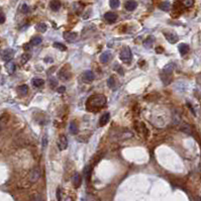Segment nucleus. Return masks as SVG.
<instances>
[{
  "label": "nucleus",
  "instance_id": "nucleus-1",
  "mask_svg": "<svg viewBox=\"0 0 201 201\" xmlns=\"http://www.w3.org/2000/svg\"><path fill=\"white\" fill-rule=\"evenodd\" d=\"M106 97L102 94H99V95H93L88 99L87 101V108L90 110H93L94 108L95 109H99V108L103 107L106 104Z\"/></svg>",
  "mask_w": 201,
  "mask_h": 201
},
{
  "label": "nucleus",
  "instance_id": "nucleus-2",
  "mask_svg": "<svg viewBox=\"0 0 201 201\" xmlns=\"http://www.w3.org/2000/svg\"><path fill=\"white\" fill-rule=\"evenodd\" d=\"M172 73H173V65H166L161 73V79L163 81L164 85H169L172 81Z\"/></svg>",
  "mask_w": 201,
  "mask_h": 201
},
{
  "label": "nucleus",
  "instance_id": "nucleus-3",
  "mask_svg": "<svg viewBox=\"0 0 201 201\" xmlns=\"http://www.w3.org/2000/svg\"><path fill=\"white\" fill-rule=\"evenodd\" d=\"M132 59V54L130 49L126 48L120 52V60L123 63H130Z\"/></svg>",
  "mask_w": 201,
  "mask_h": 201
},
{
  "label": "nucleus",
  "instance_id": "nucleus-4",
  "mask_svg": "<svg viewBox=\"0 0 201 201\" xmlns=\"http://www.w3.org/2000/svg\"><path fill=\"white\" fill-rule=\"evenodd\" d=\"M40 170L38 169V168H34V169H32V171L29 172V174H28V180H29V182H32V183H36V182L38 181V179L40 178Z\"/></svg>",
  "mask_w": 201,
  "mask_h": 201
},
{
  "label": "nucleus",
  "instance_id": "nucleus-5",
  "mask_svg": "<svg viewBox=\"0 0 201 201\" xmlns=\"http://www.w3.org/2000/svg\"><path fill=\"white\" fill-rule=\"evenodd\" d=\"M94 78H95V76H94L93 72L90 71V70H87V71H85L82 74V80H83V82H85V83H90V82H92L94 80Z\"/></svg>",
  "mask_w": 201,
  "mask_h": 201
},
{
  "label": "nucleus",
  "instance_id": "nucleus-6",
  "mask_svg": "<svg viewBox=\"0 0 201 201\" xmlns=\"http://www.w3.org/2000/svg\"><path fill=\"white\" fill-rule=\"evenodd\" d=\"M14 52L12 49H6V50L2 51L1 53V58L3 59L4 61H8L9 62L12 58H13Z\"/></svg>",
  "mask_w": 201,
  "mask_h": 201
},
{
  "label": "nucleus",
  "instance_id": "nucleus-7",
  "mask_svg": "<svg viewBox=\"0 0 201 201\" xmlns=\"http://www.w3.org/2000/svg\"><path fill=\"white\" fill-rule=\"evenodd\" d=\"M58 147L61 151H64V150L67 149L68 147V139H67V137L65 134H61L60 137H59V141H58Z\"/></svg>",
  "mask_w": 201,
  "mask_h": 201
},
{
  "label": "nucleus",
  "instance_id": "nucleus-8",
  "mask_svg": "<svg viewBox=\"0 0 201 201\" xmlns=\"http://www.w3.org/2000/svg\"><path fill=\"white\" fill-rule=\"evenodd\" d=\"M71 76H72L71 72H70L66 67L62 68V69L60 70V72H59V77H60V79L64 80V81L65 80H69L70 78H71Z\"/></svg>",
  "mask_w": 201,
  "mask_h": 201
},
{
  "label": "nucleus",
  "instance_id": "nucleus-9",
  "mask_svg": "<svg viewBox=\"0 0 201 201\" xmlns=\"http://www.w3.org/2000/svg\"><path fill=\"white\" fill-rule=\"evenodd\" d=\"M164 36L167 38L168 42L171 43V44H175V43H177L178 40H179L178 36L176 34H174V32H164Z\"/></svg>",
  "mask_w": 201,
  "mask_h": 201
},
{
  "label": "nucleus",
  "instance_id": "nucleus-10",
  "mask_svg": "<svg viewBox=\"0 0 201 201\" xmlns=\"http://www.w3.org/2000/svg\"><path fill=\"white\" fill-rule=\"evenodd\" d=\"M104 18L109 23H113L117 19V14H115L114 12H106L105 15H104Z\"/></svg>",
  "mask_w": 201,
  "mask_h": 201
},
{
  "label": "nucleus",
  "instance_id": "nucleus-11",
  "mask_svg": "<svg viewBox=\"0 0 201 201\" xmlns=\"http://www.w3.org/2000/svg\"><path fill=\"white\" fill-rule=\"evenodd\" d=\"M111 58H112V55H111V53L110 52H104L103 54L100 56V62L101 63H103V64H106V63H108L109 62L110 60H111Z\"/></svg>",
  "mask_w": 201,
  "mask_h": 201
},
{
  "label": "nucleus",
  "instance_id": "nucleus-12",
  "mask_svg": "<svg viewBox=\"0 0 201 201\" xmlns=\"http://www.w3.org/2000/svg\"><path fill=\"white\" fill-rule=\"evenodd\" d=\"M64 38L69 43H73L74 40L77 38V34L76 32H67L64 34Z\"/></svg>",
  "mask_w": 201,
  "mask_h": 201
},
{
  "label": "nucleus",
  "instance_id": "nucleus-13",
  "mask_svg": "<svg viewBox=\"0 0 201 201\" xmlns=\"http://www.w3.org/2000/svg\"><path fill=\"white\" fill-rule=\"evenodd\" d=\"M137 3L134 0H128V1L126 2V4H124V7H126V9L128 10V11H132V10H134L135 8H137Z\"/></svg>",
  "mask_w": 201,
  "mask_h": 201
},
{
  "label": "nucleus",
  "instance_id": "nucleus-14",
  "mask_svg": "<svg viewBox=\"0 0 201 201\" xmlns=\"http://www.w3.org/2000/svg\"><path fill=\"white\" fill-rule=\"evenodd\" d=\"M81 183H82V178L80 176L79 173H75L73 177V185L75 188H79L81 186Z\"/></svg>",
  "mask_w": 201,
  "mask_h": 201
},
{
  "label": "nucleus",
  "instance_id": "nucleus-15",
  "mask_svg": "<svg viewBox=\"0 0 201 201\" xmlns=\"http://www.w3.org/2000/svg\"><path fill=\"white\" fill-rule=\"evenodd\" d=\"M61 7V2L59 0H52L50 3V8L53 11H58Z\"/></svg>",
  "mask_w": 201,
  "mask_h": 201
},
{
  "label": "nucleus",
  "instance_id": "nucleus-16",
  "mask_svg": "<svg viewBox=\"0 0 201 201\" xmlns=\"http://www.w3.org/2000/svg\"><path fill=\"white\" fill-rule=\"evenodd\" d=\"M109 118H110V114L108 113V112H106V113L102 114V116H101V117H100V120H99V122H100V126H105V124L107 123L108 121H109Z\"/></svg>",
  "mask_w": 201,
  "mask_h": 201
},
{
  "label": "nucleus",
  "instance_id": "nucleus-17",
  "mask_svg": "<svg viewBox=\"0 0 201 201\" xmlns=\"http://www.w3.org/2000/svg\"><path fill=\"white\" fill-rule=\"evenodd\" d=\"M5 68H6V71H7L9 74H13L14 71H15V69H16V66L13 62L9 61V62H7V64L5 65Z\"/></svg>",
  "mask_w": 201,
  "mask_h": 201
},
{
  "label": "nucleus",
  "instance_id": "nucleus-18",
  "mask_svg": "<svg viewBox=\"0 0 201 201\" xmlns=\"http://www.w3.org/2000/svg\"><path fill=\"white\" fill-rule=\"evenodd\" d=\"M178 50H179V53L182 55V56H184V55H186L188 53V51H189V47H188V45L186 44H180L179 47H178Z\"/></svg>",
  "mask_w": 201,
  "mask_h": 201
},
{
  "label": "nucleus",
  "instance_id": "nucleus-19",
  "mask_svg": "<svg viewBox=\"0 0 201 201\" xmlns=\"http://www.w3.org/2000/svg\"><path fill=\"white\" fill-rule=\"evenodd\" d=\"M79 132V128H78V124L75 121H72L70 123V132L72 134H77Z\"/></svg>",
  "mask_w": 201,
  "mask_h": 201
},
{
  "label": "nucleus",
  "instance_id": "nucleus-20",
  "mask_svg": "<svg viewBox=\"0 0 201 201\" xmlns=\"http://www.w3.org/2000/svg\"><path fill=\"white\" fill-rule=\"evenodd\" d=\"M27 91H28V87L26 85H20L19 87L17 88V93L21 96H24L27 94Z\"/></svg>",
  "mask_w": 201,
  "mask_h": 201
},
{
  "label": "nucleus",
  "instance_id": "nucleus-21",
  "mask_svg": "<svg viewBox=\"0 0 201 201\" xmlns=\"http://www.w3.org/2000/svg\"><path fill=\"white\" fill-rule=\"evenodd\" d=\"M132 137V134L128 130H124L123 132H120L119 135H118V139H130Z\"/></svg>",
  "mask_w": 201,
  "mask_h": 201
},
{
  "label": "nucleus",
  "instance_id": "nucleus-22",
  "mask_svg": "<svg viewBox=\"0 0 201 201\" xmlns=\"http://www.w3.org/2000/svg\"><path fill=\"white\" fill-rule=\"evenodd\" d=\"M45 81L43 79H40V78H34V79H32V85L34 86V87L38 88V87H42L43 85H44Z\"/></svg>",
  "mask_w": 201,
  "mask_h": 201
},
{
  "label": "nucleus",
  "instance_id": "nucleus-23",
  "mask_svg": "<svg viewBox=\"0 0 201 201\" xmlns=\"http://www.w3.org/2000/svg\"><path fill=\"white\" fill-rule=\"evenodd\" d=\"M160 9L164 10V11H168V10L171 8V3L169 1H163L161 4H160Z\"/></svg>",
  "mask_w": 201,
  "mask_h": 201
},
{
  "label": "nucleus",
  "instance_id": "nucleus-24",
  "mask_svg": "<svg viewBox=\"0 0 201 201\" xmlns=\"http://www.w3.org/2000/svg\"><path fill=\"white\" fill-rule=\"evenodd\" d=\"M154 42H155V38H154L153 36H149V38H147V40H145V42H143V46H145V48L150 49L152 46H153Z\"/></svg>",
  "mask_w": 201,
  "mask_h": 201
},
{
  "label": "nucleus",
  "instance_id": "nucleus-25",
  "mask_svg": "<svg viewBox=\"0 0 201 201\" xmlns=\"http://www.w3.org/2000/svg\"><path fill=\"white\" fill-rule=\"evenodd\" d=\"M42 42H43L42 36H34V38H32V40H30V44H32V46H38V45H40Z\"/></svg>",
  "mask_w": 201,
  "mask_h": 201
},
{
  "label": "nucleus",
  "instance_id": "nucleus-26",
  "mask_svg": "<svg viewBox=\"0 0 201 201\" xmlns=\"http://www.w3.org/2000/svg\"><path fill=\"white\" fill-rule=\"evenodd\" d=\"M91 170H92L91 166H86L85 169H84V176H85L86 180H89L90 177H91Z\"/></svg>",
  "mask_w": 201,
  "mask_h": 201
},
{
  "label": "nucleus",
  "instance_id": "nucleus-27",
  "mask_svg": "<svg viewBox=\"0 0 201 201\" xmlns=\"http://www.w3.org/2000/svg\"><path fill=\"white\" fill-rule=\"evenodd\" d=\"M181 130L182 132H186V134H191V128H190V126L189 124H187V123H183L181 126Z\"/></svg>",
  "mask_w": 201,
  "mask_h": 201
},
{
  "label": "nucleus",
  "instance_id": "nucleus-28",
  "mask_svg": "<svg viewBox=\"0 0 201 201\" xmlns=\"http://www.w3.org/2000/svg\"><path fill=\"white\" fill-rule=\"evenodd\" d=\"M173 122L175 124H180V123H181V117H180V115L176 111L174 112V114H173Z\"/></svg>",
  "mask_w": 201,
  "mask_h": 201
},
{
  "label": "nucleus",
  "instance_id": "nucleus-29",
  "mask_svg": "<svg viewBox=\"0 0 201 201\" xmlns=\"http://www.w3.org/2000/svg\"><path fill=\"white\" fill-rule=\"evenodd\" d=\"M36 30L40 32H45L47 30L46 23H38V25H36Z\"/></svg>",
  "mask_w": 201,
  "mask_h": 201
},
{
  "label": "nucleus",
  "instance_id": "nucleus-30",
  "mask_svg": "<svg viewBox=\"0 0 201 201\" xmlns=\"http://www.w3.org/2000/svg\"><path fill=\"white\" fill-rule=\"evenodd\" d=\"M54 48L58 49V50L62 51V52H64V51L67 50L66 46H64V45L61 44V43H55V44H54Z\"/></svg>",
  "mask_w": 201,
  "mask_h": 201
},
{
  "label": "nucleus",
  "instance_id": "nucleus-31",
  "mask_svg": "<svg viewBox=\"0 0 201 201\" xmlns=\"http://www.w3.org/2000/svg\"><path fill=\"white\" fill-rule=\"evenodd\" d=\"M107 85L109 88H114L115 87V79L114 77H109L107 80Z\"/></svg>",
  "mask_w": 201,
  "mask_h": 201
},
{
  "label": "nucleus",
  "instance_id": "nucleus-32",
  "mask_svg": "<svg viewBox=\"0 0 201 201\" xmlns=\"http://www.w3.org/2000/svg\"><path fill=\"white\" fill-rule=\"evenodd\" d=\"M119 4H120L119 0H110V1H109V5H110V7H111V8L119 7Z\"/></svg>",
  "mask_w": 201,
  "mask_h": 201
},
{
  "label": "nucleus",
  "instance_id": "nucleus-33",
  "mask_svg": "<svg viewBox=\"0 0 201 201\" xmlns=\"http://www.w3.org/2000/svg\"><path fill=\"white\" fill-rule=\"evenodd\" d=\"M49 83H50L51 88H53V89L58 86V82H57V80L55 79V78H51V79L49 80Z\"/></svg>",
  "mask_w": 201,
  "mask_h": 201
},
{
  "label": "nucleus",
  "instance_id": "nucleus-34",
  "mask_svg": "<svg viewBox=\"0 0 201 201\" xmlns=\"http://www.w3.org/2000/svg\"><path fill=\"white\" fill-rule=\"evenodd\" d=\"M30 58V54H24L21 57V64H25Z\"/></svg>",
  "mask_w": 201,
  "mask_h": 201
},
{
  "label": "nucleus",
  "instance_id": "nucleus-35",
  "mask_svg": "<svg viewBox=\"0 0 201 201\" xmlns=\"http://www.w3.org/2000/svg\"><path fill=\"white\" fill-rule=\"evenodd\" d=\"M183 4L185 7H191V6L194 4V0H184Z\"/></svg>",
  "mask_w": 201,
  "mask_h": 201
},
{
  "label": "nucleus",
  "instance_id": "nucleus-36",
  "mask_svg": "<svg viewBox=\"0 0 201 201\" xmlns=\"http://www.w3.org/2000/svg\"><path fill=\"white\" fill-rule=\"evenodd\" d=\"M56 196H57V200L62 201V189H61V188H58V189H57Z\"/></svg>",
  "mask_w": 201,
  "mask_h": 201
},
{
  "label": "nucleus",
  "instance_id": "nucleus-37",
  "mask_svg": "<svg viewBox=\"0 0 201 201\" xmlns=\"http://www.w3.org/2000/svg\"><path fill=\"white\" fill-rule=\"evenodd\" d=\"M114 70H115V71H117L118 73L120 74V75H123V70L121 69V67L119 66V65L118 64H115V66H114V68H113Z\"/></svg>",
  "mask_w": 201,
  "mask_h": 201
},
{
  "label": "nucleus",
  "instance_id": "nucleus-38",
  "mask_svg": "<svg viewBox=\"0 0 201 201\" xmlns=\"http://www.w3.org/2000/svg\"><path fill=\"white\" fill-rule=\"evenodd\" d=\"M5 21V15L2 11H0V23H3Z\"/></svg>",
  "mask_w": 201,
  "mask_h": 201
},
{
  "label": "nucleus",
  "instance_id": "nucleus-39",
  "mask_svg": "<svg viewBox=\"0 0 201 201\" xmlns=\"http://www.w3.org/2000/svg\"><path fill=\"white\" fill-rule=\"evenodd\" d=\"M47 145H48V139H47V135H45V137H43V147H46Z\"/></svg>",
  "mask_w": 201,
  "mask_h": 201
},
{
  "label": "nucleus",
  "instance_id": "nucleus-40",
  "mask_svg": "<svg viewBox=\"0 0 201 201\" xmlns=\"http://www.w3.org/2000/svg\"><path fill=\"white\" fill-rule=\"evenodd\" d=\"M65 90H66V87H64V86H61V87L57 88V91H58L59 93H64Z\"/></svg>",
  "mask_w": 201,
  "mask_h": 201
},
{
  "label": "nucleus",
  "instance_id": "nucleus-41",
  "mask_svg": "<svg viewBox=\"0 0 201 201\" xmlns=\"http://www.w3.org/2000/svg\"><path fill=\"white\" fill-rule=\"evenodd\" d=\"M4 124H5V122H4L3 118H1V119H0V132H2V130H3Z\"/></svg>",
  "mask_w": 201,
  "mask_h": 201
},
{
  "label": "nucleus",
  "instance_id": "nucleus-42",
  "mask_svg": "<svg viewBox=\"0 0 201 201\" xmlns=\"http://www.w3.org/2000/svg\"><path fill=\"white\" fill-rule=\"evenodd\" d=\"M22 12H24V13H25V12H28V7H27V5H26V4H23V5H22Z\"/></svg>",
  "mask_w": 201,
  "mask_h": 201
},
{
  "label": "nucleus",
  "instance_id": "nucleus-43",
  "mask_svg": "<svg viewBox=\"0 0 201 201\" xmlns=\"http://www.w3.org/2000/svg\"><path fill=\"white\" fill-rule=\"evenodd\" d=\"M197 81L199 82V83H201V73L198 75V77H197Z\"/></svg>",
  "mask_w": 201,
  "mask_h": 201
},
{
  "label": "nucleus",
  "instance_id": "nucleus-44",
  "mask_svg": "<svg viewBox=\"0 0 201 201\" xmlns=\"http://www.w3.org/2000/svg\"><path fill=\"white\" fill-rule=\"evenodd\" d=\"M65 201H73V198H72V197H67Z\"/></svg>",
  "mask_w": 201,
  "mask_h": 201
},
{
  "label": "nucleus",
  "instance_id": "nucleus-45",
  "mask_svg": "<svg viewBox=\"0 0 201 201\" xmlns=\"http://www.w3.org/2000/svg\"><path fill=\"white\" fill-rule=\"evenodd\" d=\"M45 61H46V62H49V60H48V59H46V60H45ZM52 59H50V62H52Z\"/></svg>",
  "mask_w": 201,
  "mask_h": 201
}]
</instances>
